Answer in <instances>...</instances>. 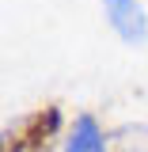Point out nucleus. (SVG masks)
<instances>
[{
  "label": "nucleus",
  "instance_id": "1",
  "mask_svg": "<svg viewBox=\"0 0 148 152\" xmlns=\"http://www.w3.org/2000/svg\"><path fill=\"white\" fill-rule=\"evenodd\" d=\"M57 129H61V110L38 107V110L23 114L15 126L4 129V148L0 152H50Z\"/></svg>",
  "mask_w": 148,
  "mask_h": 152
},
{
  "label": "nucleus",
  "instance_id": "2",
  "mask_svg": "<svg viewBox=\"0 0 148 152\" xmlns=\"http://www.w3.org/2000/svg\"><path fill=\"white\" fill-rule=\"evenodd\" d=\"M103 8H106V19H110V27L118 31L122 42L141 46L148 38V15L141 8V0H103Z\"/></svg>",
  "mask_w": 148,
  "mask_h": 152
},
{
  "label": "nucleus",
  "instance_id": "3",
  "mask_svg": "<svg viewBox=\"0 0 148 152\" xmlns=\"http://www.w3.org/2000/svg\"><path fill=\"white\" fill-rule=\"evenodd\" d=\"M65 152H110L91 114H80V118L72 122V137H69Z\"/></svg>",
  "mask_w": 148,
  "mask_h": 152
},
{
  "label": "nucleus",
  "instance_id": "4",
  "mask_svg": "<svg viewBox=\"0 0 148 152\" xmlns=\"http://www.w3.org/2000/svg\"><path fill=\"white\" fill-rule=\"evenodd\" d=\"M110 152H148V126H122L106 141Z\"/></svg>",
  "mask_w": 148,
  "mask_h": 152
}]
</instances>
